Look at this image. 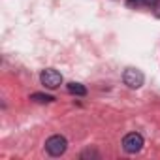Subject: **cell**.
I'll use <instances>...</instances> for the list:
<instances>
[{"label": "cell", "mask_w": 160, "mask_h": 160, "mask_svg": "<svg viewBox=\"0 0 160 160\" xmlns=\"http://www.w3.org/2000/svg\"><path fill=\"white\" fill-rule=\"evenodd\" d=\"M66 149H68V141H66V138L60 136V134H55V136H51V138L45 141V151H47L51 156H60V154L66 152Z\"/></svg>", "instance_id": "1"}, {"label": "cell", "mask_w": 160, "mask_h": 160, "mask_svg": "<svg viewBox=\"0 0 160 160\" xmlns=\"http://www.w3.org/2000/svg\"><path fill=\"white\" fill-rule=\"evenodd\" d=\"M143 136L139 132H130L122 138V149L128 152V154H136L143 149Z\"/></svg>", "instance_id": "2"}, {"label": "cell", "mask_w": 160, "mask_h": 160, "mask_svg": "<svg viewBox=\"0 0 160 160\" xmlns=\"http://www.w3.org/2000/svg\"><path fill=\"white\" fill-rule=\"evenodd\" d=\"M122 81H124V85H128L130 89H139V87L143 85V81H145V75H143V72L138 70V68H126L124 73H122Z\"/></svg>", "instance_id": "3"}, {"label": "cell", "mask_w": 160, "mask_h": 160, "mask_svg": "<svg viewBox=\"0 0 160 160\" xmlns=\"http://www.w3.org/2000/svg\"><path fill=\"white\" fill-rule=\"evenodd\" d=\"M40 81H42V85L47 87V89H57V87H60V83H62V75H60V72H57V70H53V68H47V70H43V72L40 73Z\"/></svg>", "instance_id": "4"}, {"label": "cell", "mask_w": 160, "mask_h": 160, "mask_svg": "<svg viewBox=\"0 0 160 160\" xmlns=\"http://www.w3.org/2000/svg\"><path fill=\"white\" fill-rule=\"evenodd\" d=\"M66 89H68V92H70V94H75V96H85V94H87V87H85V85H81V83H75V81L68 83V85H66Z\"/></svg>", "instance_id": "5"}, {"label": "cell", "mask_w": 160, "mask_h": 160, "mask_svg": "<svg viewBox=\"0 0 160 160\" xmlns=\"http://www.w3.org/2000/svg\"><path fill=\"white\" fill-rule=\"evenodd\" d=\"M30 100H34V102H40V104H49V102H53L55 98H53L51 94H43V92H34V94H30Z\"/></svg>", "instance_id": "6"}, {"label": "cell", "mask_w": 160, "mask_h": 160, "mask_svg": "<svg viewBox=\"0 0 160 160\" xmlns=\"http://www.w3.org/2000/svg\"><path fill=\"white\" fill-rule=\"evenodd\" d=\"M141 2H143L145 6H149V8H154V6L160 2V0H141Z\"/></svg>", "instance_id": "7"}, {"label": "cell", "mask_w": 160, "mask_h": 160, "mask_svg": "<svg viewBox=\"0 0 160 160\" xmlns=\"http://www.w3.org/2000/svg\"><path fill=\"white\" fill-rule=\"evenodd\" d=\"M87 156H98V152H96V151H85V152L81 154V158H87Z\"/></svg>", "instance_id": "8"}, {"label": "cell", "mask_w": 160, "mask_h": 160, "mask_svg": "<svg viewBox=\"0 0 160 160\" xmlns=\"http://www.w3.org/2000/svg\"><path fill=\"white\" fill-rule=\"evenodd\" d=\"M154 15H156V17H160V2L154 6Z\"/></svg>", "instance_id": "9"}, {"label": "cell", "mask_w": 160, "mask_h": 160, "mask_svg": "<svg viewBox=\"0 0 160 160\" xmlns=\"http://www.w3.org/2000/svg\"><path fill=\"white\" fill-rule=\"evenodd\" d=\"M138 2H141V0H128V4L132 6V4H138Z\"/></svg>", "instance_id": "10"}]
</instances>
